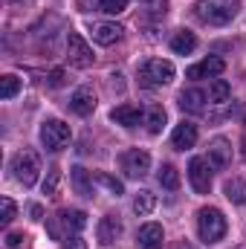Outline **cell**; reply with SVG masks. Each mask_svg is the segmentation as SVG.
<instances>
[{
  "mask_svg": "<svg viewBox=\"0 0 246 249\" xmlns=\"http://www.w3.org/2000/svg\"><path fill=\"white\" fill-rule=\"evenodd\" d=\"M238 249H246V247H238Z\"/></svg>",
  "mask_w": 246,
  "mask_h": 249,
  "instance_id": "f35d334b",
  "label": "cell"
},
{
  "mask_svg": "<svg viewBox=\"0 0 246 249\" xmlns=\"http://www.w3.org/2000/svg\"><path fill=\"white\" fill-rule=\"evenodd\" d=\"M188 180H191V188L197 194H209L211 188V171H209V160L203 157H194L188 162Z\"/></svg>",
  "mask_w": 246,
  "mask_h": 249,
  "instance_id": "9c48e42d",
  "label": "cell"
},
{
  "mask_svg": "<svg viewBox=\"0 0 246 249\" xmlns=\"http://www.w3.org/2000/svg\"><path fill=\"white\" fill-rule=\"evenodd\" d=\"M223 194H226V200H232L235 206H244V203H246V180H241V177H235V180H226Z\"/></svg>",
  "mask_w": 246,
  "mask_h": 249,
  "instance_id": "44dd1931",
  "label": "cell"
},
{
  "mask_svg": "<svg viewBox=\"0 0 246 249\" xmlns=\"http://www.w3.org/2000/svg\"><path fill=\"white\" fill-rule=\"evenodd\" d=\"M136 247L139 249H162V226L159 223H145L136 232Z\"/></svg>",
  "mask_w": 246,
  "mask_h": 249,
  "instance_id": "4fadbf2b",
  "label": "cell"
},
{
  "mask_svg": "<svg viewBox=\"0 0 246 249\" xmlns=\"http://www.w3.org/2000/svg\"><path fill=\"white\" fill-rule=\"evenodd\" d=\"M96 235H99V244H105V247L116 244V241L122 238V223H119V217H113V214H105V217L99 220V229H96Z\"/></svg>",
  "mask_w": 246,
  "mask_h": 249,
  "instance_id": "7c38bea8",
  "label": "cell"
},
{
  "mask_svg": "<svg viewBox=\"0 0 246 249\" xmlns=\"http://www.w3.org/2000/svg\"><path fill=\"white\" fill-rule=\"evenodd\" d=\"M244 154H246V139H244Z\"/></svg>",
  "mask_w": 246,
  "mask_h": 249,
  "instance_id": "8d00e7d4",
  "label": "cell"
},
{
  "mask_svg": "<svg viewBox=\"0 0 246 249\" xmlns=\"http://www.w3.org/2000/svg\"><path fill=\"white\" fill-rule=\"evenodd\" d=\"M96 183H102V186L107 188V191H110L113 197H119V194H122V191H124L122 180H116V177H110L107 171H99V174H96Z\"/></svg>",
  "mask_w": 246,
  "mask_h": 249,
  "instance_id": "4316f807",
  "label": "cell"
},
{
  "mask_svg": "<svg viewBox=\"0 0 246 249\" xmlns=\"http://www.w3.org/2000/svg\"><path fill=\"white\" fill-rule=\"evenodd\" d=\"M145 9H148L154 18H165V12H168V0H145Z\"/></svg>",
  "mask_w": 246,
  "mask_h": 249,
  "instance_id": "4dcf8cb0",
  "label": "cell"
},
{
  "mask_svg": "<svg viewBox=\"0 0 246 249\" xmlns=\"http://www.w3.org/2000/svg\"><path fill=\"white\" fill-rule=\"evenodd\" d=\"M229 162H232V145H229L223 136L211 139V142H209V165H211V168H226Z\"/></svg>",
  "mask_w": 246,
  "mask_h": 249,
  "instance_id": "8fae6325",
  "label": "cell"
},
{
  "mask_svg": "<svg viewBox=\"0 0 246 249\" xmlns=\"http://www.w3.org/2000/svg\"><path fill=\"white\" fill-rule=\"evenodd\" d=\"M70 180H72L75 194H81V197H93V183H90V174H87V168H81V165L70 168Z\"/></svg>",
  "mask_w": 246,
  "mask_h": 249,
  "instance_id": "d6986e66",
  "label": "cell"
},
{
  "mask_svg": "<svg viewBox=\"0 0 246 249\" xmlns=\"http://www.w3.org/2000/svg\"><path fill=\"white\" fill-rule=\"evenodd\" d=\"M64 84V70H53L50 72V87H61Z\"/></svg>",
  "mask_w": 246,
  "mask_h": 249,
  "instance_id": "836d02e7",
  "label": "cell"
},
{
  "mask_svg": "<svg viewBox=\"0 0 246 249\" xmlns=\"http://www.w3.org/2000/svg\"><path fill=\"white\" fill-rule=\"evenodd\" d=\"M29 214H32V220H41V217H44V209H41V206H32Z\"/></svg>",
  "mask_w": 246,
  "mask_h": 249,
  "instance_id": "e575fe53",
  "label": "cell"
},
{
  "mask_svg": "<svg viewBox=\"0 0 246 249\" xmlns=\"http://www.w3.org/2000/svg\"><path fill=\"white\" fill-rule=\"evenodd\" d=\"M226 229H229V223H226V217H223L220 209L206 206V209L197 212V232H200V241H203V244H217V241H223V238H226Z\"/></svg>",
  "mask_w": 246,
  "mask_h": 249,
  "instance_id": "3957f363",
  "label": "cell"
},
{
  "mask_svg": "<svg viewBox=\"0 0 246 249\" xmlns=\"http://www.w3.org/2000/svg\"><path fill=\"white\" fill-rule=\"evenodd\" d=\"M244 122H246V119H244Z\"/></svg>",
  "mask_w": 246,
  "mask_h": 249,
  "instance_id": "ab89813d",
  "label": "cell"
},
{
  "mask_svg": "<svg viewBox=\"0 0 246 249\" xmlns=\"http://www.w3.org/2000/svg\"><path fill=\"white\" fill-rule=\"evenodd\" d=\"M206 99H209V96H206L203 90L188 87V90L180 93V107L188 110V113H203V110H206Z\"/></svg>",
  "mask_w": 246,
  "mask_h": 249,
  "instance_id": "e0dca14e",
  "label": "cell"
},
{
  "mask_svg": "<svg viewBox=\"0 0 246 249\" xmlns=\"http://www.w3.org/2000/svg\"><path fill=\"white\" fill-rule=\"evenodd\" d=\"M15 214H18V206H15L9 197H3V200H0V223L9 226V223L15 220Z\"/></svg>",
  "mask_w": 246,
  "mask_h": 249,
  "instance_id": "f1b7e54d",
  "label": "cell"
},
{
  "mask_svg": "<svg viewBox=\"0 0 246 249\" xmlns=\"http://www.w3.org/2000/svg\"><path fill=\"white\" fill-rule=\"evenodd\" d=\"M110 119L116 124H122V127H136V124L142 122V110L136 105H119V107H113Z\"/></svg>",
  "mask_w": 246,
  "mask_h": 249,
  "instance_id": "ac0fdd59",
  "label": "cell"
},
{
  "mask_svg": "<svg viewBox=\"0 0 246 249\" xmlns=\"http://www.w3.org/2000/svg\"><path fill=\"white\" fill-rule=\"evenodd\" d=\"M226 70V64H223V58H203L200 64H194V67H188L185 70V75L188 78H209V75H220Z\"/></svg>",
  "mask_w": 246,
  "mask_h": 249,
  "instance_id": "5bb4252c",
  "label": "cell"
},
{
  "mask_svg": "<svg viewBox=\"0 0 246 249\" xmlns=\"http://www.w3.org/2000/svg\"><path fill=\"white\" fill-rule=\"evenodd\" d=\"M157 180H159V186L168 188V191H174V188H180V171L171 165V162H165L162 168H159V174H157Z\"/></svg>",
  "mask_w": 246,
  "mask_h": 249,
  "instance_id": "603a6c76",
  "label": "cell"
},
{
  "mask_svg": "<svg viewBox=\"0 0 246 249\" xmlns=\"http://www.w3.org/2000/svg\"><path fill=\"white\" fill-rule=\"evenodd\" d=\"M145 124H148V133H159L162 127H165V110L159 107V105H154V107H148V113H145Z\"/></svg>",
  "mask_w": 246,
  "mask_h": 249,
  "instance_id": "cb8c5ba5",
  "label": "cell"
},
{
  "mask_svg": "<svg viewBox=\"0 0 246 249\" xmlns=\"http://www.w3.org/2000/svg\"><path fill=\"white\" fill-rule=\"evenodd\" d=\"M194 12L209 26H226L241 15V0H197Z\"/></svg>",
  "mask_w": 246,
  "mask_h": 249,
  "instance_id": "6da1fadb",
  "label": "cell"
},
{
  "mask_svg": "<svg viewBox=\"0 0 246 249\" xmlns=\"http://www.w3.org/2000/svg\"><path fill=\"white\" fill-rule=\"evenodd\" d=\"M139 81L145 87H162L174 81V64L165 58H148L139 67Z\"/></svg>",
  "mask_w": 246,
  "mask_h": 249,
  "instance_id": "277c9868",
  "label": "cell"
},
{
  "mask_svg": "<svg viewBox=\"0 0 246 249\" xmlns=\"http://www.w3.org/2000/svg\"><path fill=\"white\" fill-rule=\"evenodd\" d=\"M229 96H232V87H229V81H223V78H214V81H211V87H209V102H214V105H223V102H229Z\"/></svg>",
  "mask_w": 246,
  "mask_h": 249,
  "instance_id": "7402d4cb",
  "label": "cell"
},
{
  "mask_svg": "<svg viewBox=\"0 0 246 249\" xmlns=\"http://www.w3.org/2000/svg\"><path fill=\"white\" fill-rule=\"evenodd\" d=\"M20 241H23V235H20V232L6 235V247H9V249H18V247H20Z\"/></svg>",
  "mask_w": 246,
  "mask_h": 249,
  "instance_id": "d6a6232c",
  "label": "cell"
},
{
  "mask_svg": "<svg viewBox=\"0 0 246 249\" xmlns=\"http://www.w3.org/2000/svg\"><path fill=\"white\" fill-rule=\"evenodd\" d=\"M70 110L78 113V116H90L96 110V90L93 87H78L72 96H70Z\"/></svg>",
  "mask_w": 246,
  "mask_h": 249,
  "instance_id": "30bf717a",
  "label": "cell"
},
{
  "mask_svg": "<svg viewBox=\"0 0 246 249\" xmlns=\"http://www.w3.org/2000/svg\"><path fill=\"white\" fill-rule=\"evenodd\" d=\"M64 249H87V241H81L78 235H72V238L64 241Z\"/></svg>",
  "mask_w": 246,
  "mask_h": 249,
  "instance_id": "1f68e13d",
  "label": "cell"
},
{
  "mask_svg": "<svg viewBox=\"0 0 246 249\" xmlns=\"http://www.w3.org/2000/svg\"><path fill=\"white\" fill-rule=\"evenodd\" d=\"M18 93H20V78H18V75H3V78H0V99L9 102V99H15Z\"/></svg>",
  "mask_w": 246,
  "mask_h": 249,
  "instance_id": "484cf974",
  "label": "cell"
},
{
  "mask_svg": "<svg viewBox=\"0 0 246 249\" xmlns=\"http://www.w3.org/2000/svg\"><path fill=\"white\" fill-rule=\"evenodd\" d=\"M58 183H61V168H55V165H53V168H50V174H47V180H44V194H55V191H58Z\"/></svg>",
  "mask_w": 246,
  "mask_h": 249,
  "instance_id": "f546056e",
  "label": "cell"
},
{
  "mask_svg": "<svg viewBox=\"0 0 246 249\" xmlns=\"http://www.w3.org/2000/svg\"><path fill=\"white\" fill-rule=\"evenodd\" d=\"M154 206H157V197H154L151 191H139V194L133 197V212H136L139 217L151 214V212H154Z\"/></svg>",
  "mask_w": 246,
  "mask_h": 249,
  "instance_id": "d4e9b609",
  "label": "cell"
},
{
  "mask_svg": "<svg viewBox=\"0 0 246 249\" xmlns=\"http://www.w3.org/2000/svg\"><path fill=\"white\" fill-rule=\"evenodd\" d=\"M174 249H197V247H194V244H188V241H180Z\"/></svg>",
  "mask_w": 246,
  "mask_h": 249,
  "instance_id": "d590c367",
  "label": "cell"
},
{
  "mask_svg": "<svg viewBox=\"0 0 246 249\" xmlns=\"http://www.w3.org/2000/svg\"><path fill=\"white\" fill-rule=\"evenodd\" d=\"M171 50H174L177 55H191V53L197 50V35H194V32H188V29L177 32V35L171 38Z\"/></svg>",
  "mask_w": 246,
  "mask_h": 249,
  "instance_id": "ffe728a7",
  "label": "cell"
},
{
  "mask_svg": "<svg viewBox=\"0 0 246 249\" xmlns=\"http://www.w3.org/2000/svg\"><path fill=\"white\" fill-rule=\"evenodd\" d=\"M84 226H87V212L81 209H61L55 217L47 220V232L55 241H67L70 235H78Z\"/></svg>",
  "mask_w": 246,
  "mask_h": 249,
  "instance_id": "7a4b0ae2",
  "label": "cell"
},
{
  "mask_svg": "<svg viewBox=\"0 0 246 249\" xmlns=\"http://www.w3.org/2000/svg\"><path fill=\"white\" fill-rule=\"evenodd\" d=\"M15 3H23V0H15Z\"/></svg>",
  "mask_w": 246,
  "mask_h": 249,
  "instance_id": "74e56055",
  "label": "cell"
},
{
  "mask_svg": "<svg viewBox=\"0 0 246 249\" xmlns=\"http://www.w3.org/2000/svg\"><path fill=\"white\" fill-rule=\"evenodd\" d=\"M67 58H70L72 67H81V70L96 61V55H93L90 44H87L78 32H70V35H67Z\"/></svg>",
  "mask_w": 246,
  "mask_h": 249,
  "instance_id": "ba28073f",
  "label": "cell"
},
{
  "mask_svg": "<svg viewBox=\"0 0 246 249\" xmlns=\"http://www.w3.org/2000/svg\"><path fill=\"white\" fill-rule=\"evenodd\" d=\"M148 168H151V154H148V151H142V148H130V151H124V154H122L124 177L139 180V177H145V174H148Z\"/></svg>",
  "mask_w": 246,
  "mask_h": 249,
  "instance_id": "52a82bcc",
  "label": "cell"
},
{
  "mask_svg": "<svg viewBox=\"0 0 246 249\" xmlns=\"http://www.w3.org/2000/svg\"><path fill=\"white\" fill-rule=\"evenodd\" d=\"M127 9V0H96V12H105V15H119Z\"/></svg>",
  "mask_w": 246,
  "mask_h": 249,
  "instance_id": "83f0119b",
  "label": "cell"
},
{
  "mask_svg": "<svg viewBox=\"0 0 246 249\" xmlns=\"http://www.w3.org/2000/svg\"><path fill=\"white\" fill-rule=\"evenodd\" d=\"M12 171H15V180H18L20 186L29 188V186L38 183L41 162H38V157H35L32 151H20V154H15V160H12Z\"/></svg>",
  "mask_w": 246,
  "mask_h": 249,
  "instance_id": "5b68a950",
  "label": "cell"
},
{
  "mask_svg": "<svg viewBox=\"0 0 246 249\" xmlns=\"http://www.w3.org/2000/svg\"><path fill=\"white\" fill-rule=\"evenodd\" d=\"M70 124L61 122V119H47L41 124V145L47 151H61L64 145L70 142Z\"/></svg>",
  "mask_w": 246,
  "mask_h": 249,
  "instance_id": "8992f818",
  "label": "cell"
},
{
  "mask_svg": "<svg viewBox=\"0 0 246 249\" xmlns=\"http://www.w3.org/2000/svg\"><path fill=\"white\" fill-rule=\"evenodd\" d=\"M122 32L124 29L119 23H96L93 26V41L102 44V47H110V44H116L122 38Z\"/></svg>",
  "mask_w": 246,
  "mask_h": 249,
  "instance_id": "2e32d148",
  "label": "cell"
},
{
  "mask_svg": "<svg viewBox=\"0 0 246 249\" xmlns=\"http://www.w3.org/2000/svg\"><path fill=\"white\" fill-rule=\"evenodd\" d=\"M171 142H174V148H177V151H188V148H194V142H197V124L180 122L177 127H174Z\"/></svg>",
  "mask_w": 246,
  "mask_h": 249,
  "instance_id": "9a60e30c",
  "label": "cell"
}]
</instances>
